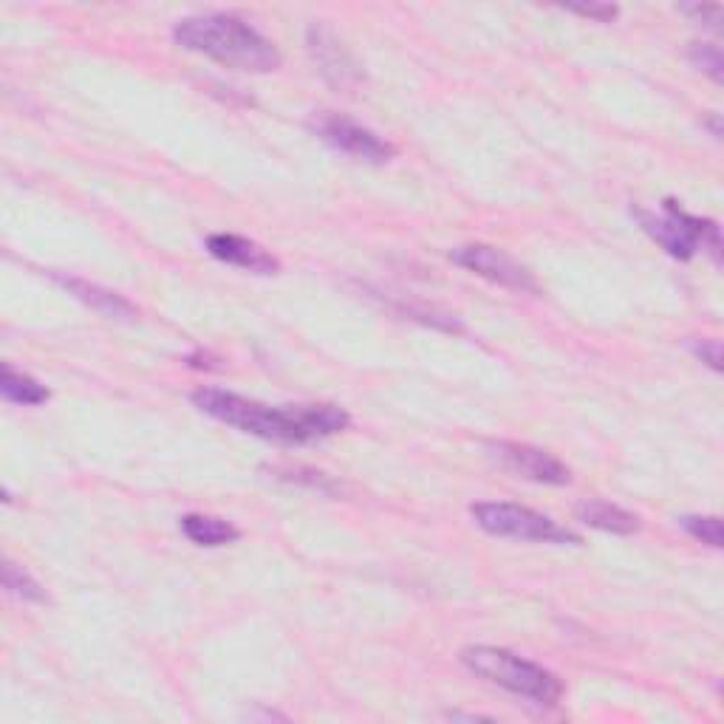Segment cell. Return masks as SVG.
Masks as SVG:
<instances>
[{
    "label": "cell",
    "instance_id": "obj_1",
    "mask_svg": "<svg viewBox=\"0 0 724 724\" xmlns=\"http://www.w3.org/2000/svg\"><path fill=\"white\" fill-rule=\"evenodd\" d=\"M190 400L207 416L267 442L309 444L338 436L351 425L349 411L338 405H263L224 388H199Z\"/></svg>",
    "mask_w": 724,
    "mask_h": 724
},
{
    "label": "cell",
    "instance_id": "obj_2",
    "mask_svg": "<svg viewBox=\"0 0 724 724\" xmlns=\"http://www.w3.org/2000/svg\"><path fill=\"white\" fill-rule=\"evenodd\" d=\"M173 40L184 51L204 54L215 63L250 74L281 69V51L267 34L235 14L213 12L184 18L173 26Z\"/></svg>",
    "mask_w": 724,
    "mask_h": 724
},
{
    "label": "cell",
    "instance_id": "obj_3",
    "mask_svg": "<svg viewBox=\"0 0 724 724\" xmlns=\"http://www.w3.org/2000/svg\"><path fill=\"white\" fill-rule=\"evenodd\" d=\"M462 665L470 674L493 682L504 691L524 696L543 707H555L563 696V682L552 671H546L537 662L524 660L506 648L495 645H467L462 651Z\"/></svg>",
    "mask_w": 724,
    "mask_h": 724
},
{
    "label": "cell",
    "instance_id": "obj_4",
    "mask_svg": "<svg viewBox=\"0 0 724 724\" xmlns=\"http://www.w3.org/2000/svg\"><path fill=\"white\" fill-rule=\"evenodd\" d=\"M631 215L640 221L645 235H651L662 250L676 261H691L700 250L711 252L716 263H722V232L711 219H700L682 210L674 199L662 204V215L648 213L643 207H634Z\"/></svg>",
    "mask_w": 724,
    "mask_h": 724
},
{
    "label": "cell",
    "instance_id": "obj_5",
    "mask_svg": "<svg viewBox=\"0 0 724 724\" xmlns=\"http://www.w3.org/2000/svg\"><path fill=\"white\" fill-rule=\"evenodd\" d=\"M475 524L495 537H519V541L557 543V546H577L583 537L552 521L543 512L530 506L510 504V501H481L470 506Z\"/></svg>",
    "mask_w": 724,
    "mask_h": 724
},
{
    "label": "cell",
    "instance_id": "obj_6",
    "mask_svg": "<svg viewBox=\"0 0 724 724\" xmlns=\"http://www.w3.org/2000/svg\"><path fill=\"white\" fill-rule=\"evenodd\" d=\"M312 131L318 133L331 150L345 153V157L356 159V162L385 164L396 157L394 144L385 142V139L371 131V128L343 117V113H318V117L312 119Z\"/></svg>",
    "mask_w": 724,
    "mask_h": 724
},
{
    "label": "cell",
    "instance_id": "obj_7",
    "mask_svg": "<svg viewBox=\"0 0 724 724\" xmlns=\"http://www.w3.org/2000/svg\"><path fill=\"white\" fill-rule=\"evenodd\" d=\"M450 261L456 263V267L467 269L473 275L484 278V281L495 283V286L512 289V292H530V294H541V286L532 278V272L526 267H521L519 261H512L506 252L495 250V247L487 244H467V247H456V250L450 252Z\"/></svg>",
    "mask_w": 724,
    "mask_h": 724
},
{
    "label": "cell",
    "instance_id": "obj_8",
    "mask_svg": "<svg viewBox=\"0 0 724 724\" xmlns=\"http://www.w3.org/2000/svg\"><path fill=\"white\" fill-rule=\"evenodd\" d=\"M493 459H499L501 467H506L510 473L521 475L526 481L535 484H550V487H563L572 481V473L563 462H557L555 456H550L546 450H537L532 444L519 442H495L490 444Z\"/></svg>",
    "mask_w": 724,
    "mask_h": 724
},
{
    "label": "cell",
    "instance_id": "obj_9",
    "mask_svg": "<svg viewBox=\"0 0 724 724\" xmlns=\"http://www.w3.org/2000/svg\"><path fill=\"white\" fill-rule=\"evenodd\" d=\"M309 51H312L314 66L320 69V74H323L331 86L343 88V91L360 86V69H356V63L351 60L345 46L334 38L331 29L314 23L312 29H309Z\"/></svg>",
    "mask_w": 724,
    "mask_h": 724
},
{
    "label": "cell",
    "instance_id": "obj_10",
    "mask_svg": "<svg viewBox=\"0 0 724 724\" xmlns=\"http://www.w3.org/2000/svg\"><path fill=\"white\" fill-rule=\"evenodd\" d=\"M207 252L219 258L221 263L247 269L252 275H278L281 272V261L272 252H267L261 244L250 241V238L232 235V232L207 235Z\"/></svg>",
    "mask_w": 724,
    "mask_h": 724
},
{
    "label": "cell",
    "instance_id": "obj_11",
    "mask_svg": "<svg viewBox=\"0 0 724 724\" xmlns=\"http://www.w3.org/2000/svg\"><path fill=\"white\" fill-rule=\"evenodd\" d=\"M54 281L60 283L63 289H69L77 300H82L86 306H91L94 312L105 314L111 320H137V309L133 303H128L122 294L111 292V289H102L97 283L80 281V278H66V275H54Z\"/></svg>",
    "mask_w": 724,
    "mask_h": 724
},
{
    "label": "cell",
    "instance_id": "obj_12",
    "mask_svg": "<svg viewBox=\"0 0 724 724\" xmlns=\"http://www.w3.org/2000/svg\"><path fill=\"white\" fill-rule=\"evenodd\" d=\"M577 519L592 530L612 532V535H634L640 530V519L634 512L609 501H586L577 506Z\"/></svg>",
    "mask_w": 724,
    "mask_h": 724
},
{
    "label": "cell",
    "instance_id": "obj_13",
    "mask_svg": "<svg viewBox=\"0 0 724 724\" xmlns=\"http://www.w3.org/2000/svg\"><path fill=\"white\" fill-rule=\"evenodd\" d=\"M181 532L195 543V546H207V550H215V546H227V543L238 541L241 532L224 519H215V515H199V512H190L179 521Z\"/></svg>",
    "mask_w": 724,
    "mask_h": 724
},
{
    "label": "cell",
    "instance_id": "obj_14",
    "mask_svg": "<svg viewBox=\"0 0 724 724\" xmlns=\"http://www.w3.org/2000/svg\"><path fill=\"white\" fill-rule=\"evenodd\" d=\"M0 394H3L7 402H14V405H43L51 396L49 388L40 385L34 376L14 371L9 362L3 365V374H0Z\"/></svg>",
    "mask_w": 724,
    "mask_h": 724
},
{
    "label": "cell",
    "instance_id": "obj_15",
    "mask_svg": "<svg viewBox=\"0 0 724 724\" xmlns=\"http://www.w3.org/2000/svg\"><path fill=\"white\" fill-rule=\"evenodd\" d=\"M3 586H7L9 594L26 600V603H46V600H49L43 586H40L32 575H26L23 569L14 566L12 561L3 563Z\"/></svg>",
    "mask_w": 724,
    "mask_h": 724
},
{
    "label": "cell",
    "instance_id": "obj_16",
    "mask_svg": "<svg viewBox=\"0 0 724 724\" xmlns=\"http://www.w3.org/2000/svg\"><path fill=\"white\" fill-rule=\"evenodd\" d=\"M680 526L696 541L707 543L713 550H722V521L716 515H685V519H680Z\"/></svg>",
    "mask_w": 724,
    "mask_h": 724
},
{
    "label": "cell",
    "instance_id": "obj_17",
    "mask_svg": "<svg viewBox=\"0 0 724 724\" xmlns=\"http://www.w3.org/2000/svg\"><path fill=\"white\" fill-rule=\"evenodd\" d=\"M687 57H691V63L696 66L702 74L711 77L713 82L724 80V57H722V49H718L716 43H691Z\"/></svg>",
    "mask_w": 724,
    "mask_h": 724
},
{
    "label": "cell",
    "instance_id": "obj_18",
    "mask_svg": "<svg viewBox=\"0 0 724 724\" xmlns=\"http://www.w3.org/2000/svg\"><path fill=\"white\" fill-rule=\"evenodd\" d=\"M275 475L283 481H292V484H306V487L320 490V493H334V484H331L323 473H318V470L275 467Z\"/></svg>",
    "mask_w": 724,
    "mask_h": 724
},
{
    "label": "cell",
    "instance_id": "obj_19",
    "mask_svg": "<svg viewBox=\"0 0 724 724\" xmlns=\"http://www.w3.org/2000/svg\"><path fill=\"white\" fill-rule=\"evenodd\" d=\"M680 12L700 20L707 29H718V23H722V7L718 3H687V7H680Z\"/></svg>",
    "mask_w": 724,
    "mask_h": 724
},
{
    "label": "cell",
    "instance_id": "obj_20",
    "mask_svg": "<svg viewBox=\"0 0 724 724\" xmlns=\"http://www.w3.org/2000/svg\"><path fill=\"white\" fill-rule=\"evenodd\" d=\"M691 351L705 362L711 371H722V343L718 340H693Z\"/></svg>",
    "mask_w": 724,
    "mask_h": 724
},
{
    "label": "cell",
    "instance_id": "obj_21",
    "mask_svg": "<svg viewBox=\"0 0 724 724\" xmlns=\"http://www.w3.org/2000/svg\"><path fill=\"white\" fill-rule=\"evenodd\" d=\"M566 12L581 14V18H589V20H597V23H612V20L620 14V9L612 7V3H589V7H566Z\"/></svg>",
    "mask_w": 724,
    "mask_h": 724
},
{
    "label": "cell",
    "instance_id": "obj_22",
    "mask_svg": "<svg viewBox=\"0 0 724 724\" xmlns=\"http://www.w3.org/2000/svg\"><path fill=\"white\" fill-rule=\"evenodd\" d=\"M188 362L190 365H193V369H207V371H213V369H219V365H213V356L210 354H201V351H195V354H190L188 356Z\"/></svg>",
    "mask_w": 724,
    "mask_h": 724
},
{
    "label": "cell",
    "instance_id": "obj_23",
    "mask_svg": "<svg viewBox=\"0 0 724 724\" xmlns=\"http://www.w3.org/2000/svg\"><path fill=\"white\" fill-rule=\"evenodd\" d=\"M702 125L705 128H711V133H713V139H722V117H718V113H707L705 119H702Z\"/></svg>",
    "mask_w": 724,
    "mask_h": 724
}]
</instances>
